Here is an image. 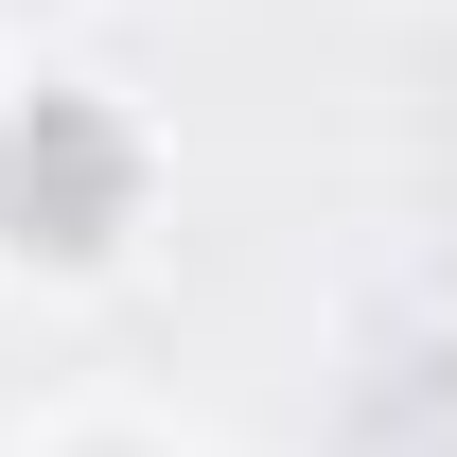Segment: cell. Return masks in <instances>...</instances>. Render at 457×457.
<instances>
[{
	"label": "cell",
	"mask_w": 457,
	"mask_h": 457,
	"mask_svg": "<svg viewBox=\"0 0 457 457\" xmlns=\"http://www.w3.org/2000/svg\"><path fill=\"white\" fill-rule=\"evenodd\" d=\"M0 212H18V246L88 264V246L123 228V123H88V106H36L18 141H0Z\"/></svg>",
	"instance_id": "1"
}]
</instances>
